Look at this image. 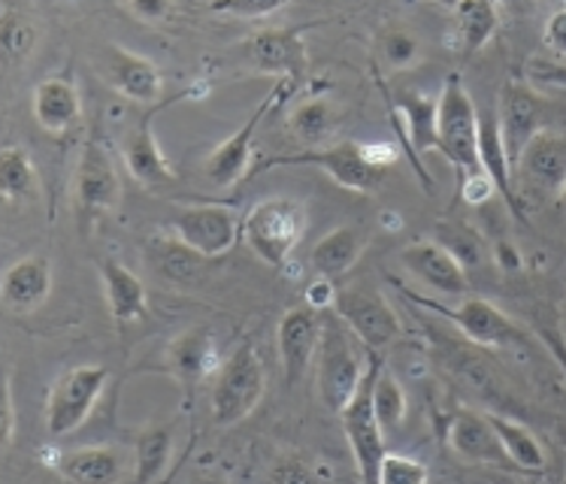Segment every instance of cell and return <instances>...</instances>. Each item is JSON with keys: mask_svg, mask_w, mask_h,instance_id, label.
<instances>
[{"mask_svg": "<svg viewBox=\"0 0 566 484\" xmlns=\"http://www.w3.org/2000/svg\"><path fill=\"white\" fill-rule=\"evenodd\" d=\"M370 348L360 343L334 309L324 312L322 343L315 351V376H318V397L327 412L339 415L343 406L358 391L367 372Z\"/></svg>", "mask_w": 566, "mask_h": 484, "instance_id": "1", "label": "cell"}, {"mask_svg": "<svg viewBox=\"0 0 566 484\" xmlns=\"http://www.w3.org/2000/svg\"><path fill=\"white\" fill-rule=\"evenodd\" d=\"M303 233H306V207L294 197H266L254 203L243 219L245 245L276 270L289 264Z\"/></svg>", "mask_w": 566, "mask_h": 484, "instance_id": "2", "label": "cell"}, {"mask_svg": "<svg viewBox=\"0 0 566 484\" xmlns=\"http://www.w3.org/2000/svg\"><path fill=\"white\" fill-rule=\"evenodd\" d=\"M276 167H318L336 185H343L355 194H370L373 188H379L385 170L367 158V149L355 139L331 143V146H315V149L294 151V155H270L264 161L254 164L252 176L276 170Z\"/></svg>", "mask_w": 566, "mask_h": 484, "instance_id": "3", "label": "cell"}, {"mask_svg": "<svg viewBox=\"0 0 566 484\" xmlns=\"http://www.w3.org/2000/svg\"><path fill=\"white\" fill-rule=\"evenodd\" d=\"M266 391L264 360L252 343L237 346L221 360L219 376L212 385V424L233 427L249 418Z\"/></svg>", "mask_w": 566, "mask_h": 484, "instance_id": "4", "label": "cell"}, {"mask_svg": "<svg viewBox=\"0 0 566 484\" xmlns=\"http://www.w3.org/2000/svg\"><path fill=\"white\" fill-rule=\"evenodd\" d=\"M437 130H440V155L451 167H458L461 179L485 173L479 161V109L458 73H451L442 85Z\"/></svg>", "mask_w": 566, "mask_h": 484, "instance_id": "5", "label": "cell"}, {"mask_svg": "<svg viewBox=\"0 0 566 484\" xmlns=\"http://www.w3.org/2000/svg\"><path fill=\"white\" fill-rule=\"evenodd\" d=\"M385 367L379 351H370L367 358V372L360 379L358 391L352 393V400L343 406L339 412V421H343V430H346L348 449H352V457L358 463V473L367 478V482H379V466L381 457L388 454V445H385V427H381L379 415H376V406H373V381L379 376V369Z\"/></svg>", "mask_w": 566, "mask_h": 484, "instance_id": "6", "label": "cell"}, {"mask_svg": "<svg viewBox=\"0 0 566 484\" xmlns=\"http://www.w3.org/2000/svg\"><path fill=\"white\" fill-rule=\"evenodd\" d=\"M566 185V130L548 125L524 146L515 161V194L518 200L543 203L560 197Z\"/></svg>", "mask_w": 566, "mask_h": 484, "instance_id": "7", "label": "cell"}, {"mask_svg": "<svg viewBox=\"0 0 566 484\" xmlns=\"http://www.w3.org/2000/svg\"><path fill=\"white\" fill-rule=\"evenodd\" d=\"M109 369L104 364H82L67 369L46 397L49 436H67L92 418L94 406L104 397Z\"/></svg>", "mask_w": 566, "mask_h": 484, "instance_id": "8", "label": "cell"}, {"mask_svg": "<svg viewBox=\"0 0 566 484\" xmlns=\"http://www.w3.org/2000/svg\"><path fill=\"white\" fill-rule=\"evenodd\" d=\"M291 92H294V80L279 82L276 88L266 94V101H261L252 116L245 118L243 127H237L231 137L221 139L219 146L209 151L207 161H203V176H207L209 182L216 185V188H233L237 182H243L245 176H249V164H252V146L258 127L276 109L279 101Z\"/></svg>", "mask_w": 566, "mask_h": 484, "instance_id": "9", "label": "cell"}, {"mask_svg": "<svg viewBox=\"0 0 566 484\" xmlns=\"http://www.w3.org/2000/svg\"><path fill=\"white\" fill-rule=\"evenodd\" d=\"M334 312L370 351L394 346L403 334V324L391 309V303L370 285H348L336 291Z\"/></svg>", "mask_w": 566, "mask_h": 484, "instance_id": "10", "label": "cell"}, {"mask_svg": "<svg viewBox=\"0 0 566 484\" xmlns=\"http://www.w3.org/2000/svg\"><path fill=\"white\" fill-rule=\"evenodd\" d=\"M73 197L76 209L85 221H97L106 212H113L122 200V179H118L116 161L106 151L101 139H85L73 176Z\"/></svg>", "mask_w": 566, "mask_h": 484, "instance_id": "11", "label": "cell"}, {"mask_svg": "<svg viewBox=\"0 0 566 484\" xmlns=\"http://www.w3.org/2000/svg\"><path fill=\"white\" fill-rule=\"evenodd\" d=\"M409 301L421 303V306H428V309H433L442 318H449L475 346L509 348L521 346L527 339V334L509 318L506 312L497 309L491 301H482V297H467V301H461V306H440V303L433 301H421L416 294H409Z\"/></svg>", "mask_w": 566, "mask_h": 484, "instance_id": "12", "label": "cell"}, {"mask_svg": "<svg viewBox=\"0 0 566 484\" xmlns=\"http://www.w3.org/2000/svg\"><path fill=\"white\" fill-rule=\"evenodd\" d=\"M170 231L197 254L221 257L237 245L240 233H243V221L237 219L233 209L219 207V203H200V207H186L174 212Z\"/></svg>", "mask_w": 566, "mask_h": 484, "instance_id": "13", "label": "cell"}, {"mask_svg": "<svg viewBox=\"0 0 566 484\" xmlns=\"http://www.w3.org/2000/svg\"><path fill=\"white\" fill-rule=\"evenodd\" d=\"M313 24H294V28H266L240 43V52L249 67L261 73H273L282 80H301L310 70V52L303 43V34Z\"/></svg>", "mask_w": 566, "mask_h": 484, "instance_id": "14", "label": "cell"}, {"mask_svg": "<svg viewBox=\"0 0 566 484\" xmlns=\"http://www.w3.org/2000/svg\"><path fill=\"white\" fill-rule=\"evenodd\" d=\"M500 134H503V143H506L509 161H512V170H515V161L524 151V146L531 143L543 127H548V101L543 94L533 88V82L512 80L503 85L500 92Z\"/></svg>", "mask_w": 566, "mask_h": 484, "instance_id": "15", "label": "cell"}, {"mask_svg": "<svg viewBox=\"0 0 566 484\" xmlns=\"http://www.w3.org/2000/svg\"><path fill=\"white\" fill-rule=\"evenodd\" d=\"M322 324L324 312L310 306V303L291 306L282 315L276 330V346L282 372H285L289 385H297L310 372V367H313L315 351H318V343H322Z\"/></svg>", "mask_w": 566, "mask_h": 484, "instance_id": "16", "label": "cell"}, {"mask_svg": "<svg viewBox=\"0 0 566 484\" xmlns=\"http://www.w3.org/2000/svg\"><path fill=\"white\" fill-rule=\"evenodd\" d=\"M437 113H440V97H430L421 92H397L394 94V118L406 139V149L416 161L421 182L430 185L421 155L440 151V130H437Z\"/></svg>", "mask_w": 566, "mask_h": 484, "instance_id": "17", "label": "cell"}, {"mask_svg": "<svg viewBox=\"0 0 566 484\" xmlns=\"http://www.w3.org/2000/svg\"><path fill=\"white\" fill-rule=\"evenodd\" d=\"M101 70H104L106 82L118 94H125L127 101L155 104L164 94V76L158 64L125 46H106L101 55Z\"/></svg>", "mask_w": 566, "mask_h": 484, "instance_id": "18", "label": "cell"}, {"mask_svg": "<svg viewBox=\"0 0 566 484\" xmlns=\"http://www.w3.org/2000/svg\"><path fill=\"white\" fill-rule=\"evenodd\" d=\"M400 264L412 273V276L428 285L430 291L437 294H446V297H458L467 291V270L461 266V261L442 249L437 240H421L406 245L400 252Z\"/></svg>", "mask_w": 566, "mask_h": 484, "instance_id": "19", "label": "cell"}, {"mask_svg": "<svg viewBox=\"0 0 566 484\" xmlns=\"http://www.w3.org/2000/svg\"><path fill=\"white\" fill-rule=\"evenodd\" d=\"M451 449L470 463H488V466H512L506 449L500 442L497 430L491 424L488 412L461 409L449 424Z\"/></svg>", "mask_w": 566, "mask_h": 484, "instance_id": "20", "label": "cell"}, {"mask_svg": "<svg viewBox=\"0 0 566 484\" xmlns=\"http://www.w3.org/2000/svg\"><path fill=\"white\" fill-rule=\"evenodd\" d=\"M3 303L12 312H34L36 306H43L52 294V264L43 254H28L19 257L15 264L3 273V285H0Z\"/></svg>", "mask_w": 566, "mask_h": 484, "instance_id": "21", "label": "cell"}, {"mask_svg": "<svg viewBox=\"0 0 566 484\" xmlns=\"http://www.w3.org/2000/svg\"><path fill=\"white\" fill-rule=\"evenodd\" d=\"M122 155H125L127 173L134 176L139 185L146 188H161V185L174 182V167L164 158L151 116L139 118L137 125L127 130L125 143H122Z\"/></svg>", "mask_w": 566, "mask_h": 484, "instance_id": "22", "label": "cell"}, {"mask_svg": "<svg viewBox=\"0 0 566 484\" xmlns=\"http://www.w3.org/2000/svg\"><path fill=\"white\" fill-rule=\"evenodd\" d=\"M101 285H104L106 306H109V315L118 327H127V324L143 322L149 315V294H146V285L137 273H130L127 266H122L113 257H104L101 264Z\"/></svg>", "mask_w": 566, "mask_h": 484, "instance_id": "23", "label": "cell"}, {"mask_svg": "<svg viewBox=\"0 0 566 484\" xmlns=\"http://www.w3.org/2000/svg\"><path fill=\"white\" fill-rule=\"evenodd\" d=\"M479 161H482V170L494 179L497 194L506 200L512 215L521 219L524 212H521V200L515 194V170H512V161H509L506 143H503V134H500V118L494 109L479 113Z\"/></svg>", "mask_w": 566, "mask_h": 484, "instance_id": "24", "label": "cell"}, {"mask_svg": "<svg viewBox=\"0 0 566 484\" xmlns=\"http://www.w3.org/2000/svg\"><path fill=\"white\" fill-rule=\"evenodd\" d=\"M82 116L80 88L64 76L43 80L34 88V118L49 134H64Z\"/></svg>", "mask_w": 566, "mask_h": 484, "instance_id": "25", "label": "cell"}, {"mask_svg": "<svg viewBox=\"0 0 566 484\" xmlns=\"http://www.w3.org/2000/svg\"><path fill=\"white\" fill-rule=\"evenodd\" d=\"M55 473L76 484H109L122 478V457L106 445H85L55 454Z\"/></svg>", "mask_w": 566, "mask_h": 484, "instance_id": "26", "label": "cell"}, {"mask_svg": "<svg viewBox=\"0 0 566 484\" xmlns=\"http://www.w3.org/2000/svg\"><path fill=\"white\" fill-rule=\"evenodd\" d=\"M364 249H367V233L355 228V224H343L336 231L324 233L322 240L315 242L313 254H310L315 276L334 278V282L339 276H346L348 270L358 264Z\"/></svg>", "mask_w": 566, "mask_h": 484, "instance_id": "27", "label": "cell"}, {"mask_svg": "<svg viewBox=\"0 0 566 484\" xmlns=\"http://www.w3.org/2000/svg\"><path fill=\"white\" fill-rule=\"evenodd\" d=\"M167 360H170V369L182 381H200L207 372L219 367L216 339H212L207 327H191V330L176 336L174 343H170Z\"/></svg>", "mask_w": 566, "mask_h": 484, "instance_id": "28", "label": "cell"}, {"mask_svg": "<svg viewBox=\"0 0 566 484\" xmlns=\"http://www.w3.org/2000/svg\"><path fill=\"white\" fill-rule=\"evenodd\" d=\"M146 261L151 270L164 278V282H174V285H188L200 276L203 270V254H197L195 249H188L186 242L174 236V240H149L146 245Z\"/></svg>", "mask_w": 566, "mask_h": 484, "instance_id": "29", "label": "cell"}, {"mask_svg": "<svg viewBox=\"0 0 566 484\" xmlns=\"http://www.w3.org/2000/svg\"><path fill=\"white\" fill-rule=\"evenodd\" d=\"M454 31H458V46L473 55L479 49L491 43L497 34L500 12L494 0H458L454 3Z\"/></svg>", "mask_w": 566, "mask_h": 484, "instance_id": "30", "label": "cell"}, {"mask_svg": "<svg viewBox=\"0 0 566 484\" xmlns=\"http://www.w3.org/2000/svg\"><path fill=\"white\" fill-rule=\"evenodd\" d=\"M488 418H491V424L497 430V436L503 442V449H506L512 466L524 470V473H543L548 457H545L543 442L536 439L531 427H524L515 418L497 415V412H488Z\"/></svg>", "mask_w": 566, "mask_h": 484, "instance_id": "31", "label": "cell"}, {"mask_svg": "<svg viewBox=\"0 0 566 484\" xmlns=\"http://www.w3.org/2000/svg\"><path fill=\"white\" fill-rule=\"evenodd\" d=\"M339 122H343V116H339L334 101L310 97V101L294 106V113H291V134L301 139L306 149H315V146H324L327 139L334 137Z\"/></svg>", "mask_w": 566, "mask_h": 484, "instance_id": "32", "label": "cell"}, {"mask_svg": "<svg viewBox=\"0 0 566 484\" xmlns=\"http://www.w3.org/2000/svg\"><path fill=\"white\" fill-rule=\"evenodd\" d=\"M0 188L7 200L24 203L40 194V176L31 155L22 146H7L0 151Z\"/></svg>", "mask_w": 566, "mask_h": 484, "instance_id": "33", "label": "cell"}, {"mask_svg": "<svg viewBox=\"0 0 566 484\" xmlns=\"http://www.w3.org/2000/svg\"><path fill=\"white\" fill-rule=\"evenodd\" d=\"M170 451H174V433H170V427H146L137 436V470H134V482H161L164 475H167V466H170Z\"/></svg>", "mask_w": 566, "mask_h": 484, "instance_id": "34", "label": "cell"}, {"mask_svg": "<svg viewBox=\"0 0 566 484\" xmlns=\"http://www.w3.org/2000/svg\"><path fill=\"white\" fill-rule=\"evenodd\" d=\"M433 240L440 242L442 249H449L461 261L463 270H475L488 257V245L482 240V233L470 228V224H463V221H440L433 228Z\"/></svg>", "mask_w": 566, "mask_h": 484, "instance_id": "35", "label": "cell"}, {"mask_svg": "<svg viewBox=\"0 0 566 484\" xmlns=\"http://www.w3.org/2000/svg\"><path fill=\"white\" fill-rule=\"evenodd\" d=\"M373 406L379 415L385 433H391L406 421V391L400 381L394 379L391 369H379V376L373 381Z\"/></svg>", "mask_w": 566, "mask_h": 484, "instance_id": "36", "label": "cell"}, {"mask_svg": "<svg viewBox=\"0 0 566 484\" xmlns=\"http://www.w3.org/2000/svg\"><path fill=\"white\" fill-rule=\"evenodd\" d=\"M0 43L10 61H24L36 46V28L19 12H3V24H0Z\"/></svg>", "mask_w": 566, "mask_h": 484, "instance_id": "37", "label": "cell"}, {"mask_svg": "<svg viewBox=\"0 0 566 484\" xmlns=\"http://www.w3.org/2000/svg\"><path fill=\"white\" fill-rule=\"evenodd\" d=\"M381 59L391 70H409L421 59V43L403 28H391L381 36Z\"/></svg>", "mask_w": 566, "mask_h": 484, "instance_id": "38", "label": "cell"}, {"mask_svg": "<svg viewBox=\"0 0 566 484\" xmlns=\"http://www.w3.org/2000/svg\"><path fill=\"white\" fill-rule=\"evenodd\" d=\"M430 478V470L416 457L406 454H385L379 466V484H424Z\"/></svg>", "mask_w": 566, "mask_h": 484, "instance_id": "39", "label": "cell"}, {"mask_svg": "<svg viewBox=\"0 0 566 484\" xmlns=\"http://www.w3.org/2000/svg\"><path fill=\"white\" fill-rule=\"evenodd\" d=\"M291 0H209L207 10L233 19H266L273 12L285 10Z\"/></svg>", "mask_w": 566, "mask_h": 484, "instance_id": "40", "label": "cell"}, {"mask_svg": "<svg viewBox=\"0 0 566 484\" xmlns=\"http://www.w3.org/2000/svg\"><path fill=\"white\" fill-rule=\"evenodd\" d=\"M527 80H531L533 85H543V88L566 94V59H533L531 64H527Z\"/></svg>", "mask_w": 566, "mask_h": 484, "instance_id": "41", "label": "cell"}, {"mask_svg": "<svg viewBox=\"0 0 566 484\" xmlns=\"http://www.w3.org/2000/svg\"><path fill=\"white\" fill-rule=\"evenodd\" d=\"M545 46L555 52L557 59H566V7L564 10H557L548 15V22H545L543 31Z\"/></svg>", "mask_w": 566, "mask_h": 484, "instance_id": "42", "label": "cell"}, {"mask_svg": "<svg viewBox=\"0 0 566 484\" xmlns=\"http://www.w3.org/2000/svg\"><path fill=\"white\" fill-rule=\"evenodd\" d=\"M15 439V400L10 379L3 381V412H0V449H10Z\"/></svg>", "mask_w": 566, "mask_h": 484, "instance_id": "43", "label": "cell"}, {"mask_svg": "<svg viewBox=\"0 0 566 484\" xmlns=\"http://www.w3.org/2000/svg\"><path fill=\"white\" fill-rule=\"evenodd\" d=\"M127 7L143 22H164L170 15L174 0H127Z\"/></svg>", "mask_w": 566, "mask_h": 484, "instance_id": "44", "label": "cell"}, {"mask_svg": "<svg viewBox=\"0 0 566 484\" xmlns=\"http://www.w3.org/2000/svg\"><path fill=\"white\" fill-rule=\"evenodd\" d=\"M334 301H336V288H334V278H324L318 276L310 285V291H306V303L310 306H315V309H334Z\"/></svg>", "mask_w": 566, "mask_h": 484, "instance_id": "45", "label": "cell"}, {"mask_svg": "<svg viewBox=\"0 0 566 484\" xmlns=\"http://www.w3.org/2000/svg\"><path fill=\"white\" fill-rule=\"evenodd\" d=\"M270 478H276V482H306V478H313V470H306L301 457H285V461H279Z\"/></svg>", "mask_w": 566, "mask_h": 484, "instance_id": "46", "label": "cell"}, {"mask_svg": "<svg viewBox=\"0 0 566 484\" xmlns=\"http://www.w3.org/2000/svg\"><path fill=\"white\" fill-rule=\"evenodd\" d=\"M494 257H497V264L503 266V270H518L521 266V254L512 242H497V245H494Z\"/></svg>", "mask_w": 566, "mask_h": 484, "instance_id": "47", "label": "cell"}, {"mask_svg": "<svg viewBox=\"0 0 566 484\" xmlns=\"http://www.w3.org/2000/svg\"><path fill=\"white\" fill-rule=\"evenodd\" d=\"M557 200H560V209L566 212V185H564V191H560V197H557Z\"/></svg>", "mask_w": 566, "mask_h": 484, "instance_id": "48", "label": "cell"}, {"mask_svg": "<svg viewBox=\"0 0 566 484\" xmlns=\"http://www.w3.org/2000/svg\"><path fill=\"white\" fill-rule=\"evenodd\" d=\"M506 3H518V0H506Z\"/></svg>", "mask_w": 566, "mask_h": 484, "instance_id": "49", "label": "cell"}]
</instances>
